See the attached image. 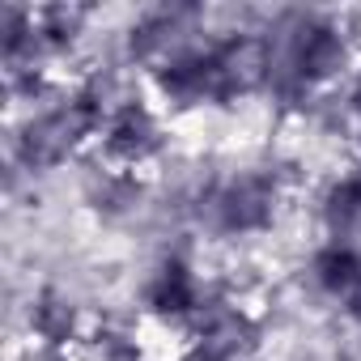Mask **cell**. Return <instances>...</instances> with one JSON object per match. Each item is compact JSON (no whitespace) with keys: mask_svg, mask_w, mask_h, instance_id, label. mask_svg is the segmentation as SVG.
I'll return each mask as SVG.
<instances>
[{"mask_svg":"<svg viewBox=\"0 0 361 361\" xmlns=\"http://www.w3.org/2000/svg\"><path fill=\"white\" fill-rule=\"evenodd\" d=\"M30 327L47 344H68L77 336V306L60 289H39L30 302Z\"/></svg>","mask_w":361,"mask_h":361,"instance_id":"obj_10","label":"cell"},{"mask_svg":"<svg viewBox=\"0 0 361 361\" xmlns=\"http://www.w3.org/2000/svg\"><path fill=\"white\" fill-rule=\"evenodd\" d=\"M348 106H353V115H361V73H357V81L348 90Z\"/></svg>","mask_w":361,"mask_h":361,"instance_id":"obj_16","label":"cell"},{"mask_svg":"<svg viewBox=\"0 0 361 361\" xmlns=\"http://www.w3.org/2000/svg\"><path fill=\"white\" fill-rule=\"evenodd\" d=\"M200 217L217 234H259L276 217V178L264 170H243L204 188Z\"/></svg>","mask_w":361,"mask_h":361,"instance_id":"obj_4","label":"cell"},{"mask_svg":"<svg viewBox=\"0 0 361 361\" xmlns=\"http://www.w3.org/2000/svg\"><path fill=\"white\" fill-rule=\"evenodd\" d=\"M348 56L344 30L319 13H285L272 47H259V73L281 98H298L310 85L340 73Z\"/></svg>","mask_w":361,"mask_h":361,"instance_id":"obj_1","label":"cell"},{"mask_svg":"<svg viewBox=\"0 0 361 361\" xmlns=\"http://www.w3.org/2000/svg\"><path fill=\"white\" fill-rule=\"evenodd\" d=\"M314 285L331 298H348L357 285H361V255L348 247V243H327L314 251Z\"/></svg>","mask_w":361,"mask_h":361,"instance_id":"obj_8","label":"cell"},{"mask_svg":"<svg viewBox=\"0 0 361 361\" xmlns=\"http://www.w3.org/2000/svg\"><path fill=\"white\" fill-rule=\"evenodd\" d=\"M259 340V327L247 310L230 302H209L196 314V331L188 344V361H243Z\"/></svg>","mask_w":361,"mask_h":361,"instance_id":"obj_5","label":"cell"},{"mask_svg":"<svg viewBox=\"0 0 361 361\" xmlns=\"http://www.w3.org/2000/svg\"><path fill=\"white\" fill-rule=\"evenodd\" d=\"M319 213H323V226L331 234H344V230H353L361 221V170L336 178V183L323 192V209Z\"/></svg>","mask_w":361,"mask_h":361,"instance_id":"obj_11","label":"cell"},{"mask_svg":"<svg viewBox=\"0 0 361 361\" xmlns=\"http://www.w3.org/2000/svg\"><path fill=\"white\" fill-rule=\"evenodd\" d=\"M255 73H259V47L234 35V39L209 43V47H192V51L170 56L157 68V90L178 106L234 102Z\"/></svg>","mask_w":361,"mask_h":361,"instance_id":"obj_2","label":"cell"},{"mask_svg":"<svg viewBox=\"0 0 361 361\" xmlns=\"http://www.w3.org/2000/svg\"><path fill=\"white\" fill-rule=\"evenodd\" d=\"M106 106H102V90L98 85H81L73 90L64 102L47 106L43 115H35L22 132H18V161L26 170H51L60 166L94 128H106L102 123Z\"/></svg>","mask_w":361,"mask_h":361,"instance_id":"obj_3","label":"cell"},{"mask_svg":"<svg viewBox=\"0 0 361 361\" xmlns=\"http://www.w3.org/2000/svg\"><path fill=\"white\" fill-rule=\"evenodd\" d=\"M90 353H94V361H145L140 348H136V340L128 331H119V327L94 331L90 336Z\"/></svg>","mask_w":361,"mask_h":361,"instance_id":"obj_13","label":"cell"},{"mask_svg":"<svg viewBox=\"0 0 361 361\" xmlns=\"http://www.w3.org/2000/svg\"><path fill=\"white\" fill-rule=\"evenodd\" d=\"M102 136H106V153L123 166H140L161 149V123L145 102H119L106 115Z\"/></svg>","mask_w":361,"mask_h":361,"instance_id":"obj_6","label":"cell"},{"mask_svg":"<svg viewBox=\"0 0 361 361\" xmlns=\"http://www.w3.org/2000/svg\"><path fill=\"white\" fill-rule=\"evenodd\" d=\"M136 196H140V188H132V178H119V174H106L102 183H94V200H98V209H106V213L128 209Z\"/></svg>","mask_w":361,"mask_h":361,"instance_id":"obj_14","label":"cell"},{"mask_svg":"<svg viewBox=\"0 0 361 361\" xmlns=\"http://www.w3.org/2000/svg\"><path fill=\"white\" fill-rule=\"evenodd\" d=\"M188 18H192V9H149L128 30V56L132 60H157Z\"/></svg>","mask_w":361,"mask_h":361,"instance_id":"obj_9","label":"cell"},{"mask_svg":"<svg viewBox=\"0 0 361 361\" xmlns=\"http://www.w3.org/2000/svg\"><path fill=\"white\" fill-rule=\"evenodd\" d=\"M145 306L153 314H166V319H188V314H200V281L192 272L188 259H161L153 268V276L145 281Z\"/></svg>","mask_w":361,"mask_h":361,"instance_id":"obj_7","label":"cell"},{"mask_svg":"<svg viewBox=\"0 0 361 361\" xmlns=\"http://www.w3.org/2000/svg\"><path fill=\"white\" fill-rule=\"evenodd\" d=\"M344 310H348V319H353V323H361V285L344 298Z\"/></svg>","mask_w":361,"mask_h":361,"instance_id":"obj_15","label":"cell"},{"mask_svg":"<svg viewBox=\"0 0 361 361\" xmlns=\"http://www.w3.org/2000/svg\"><path fill=\"white\" fill-rule=\"evenodd\" d=\"M35 26H39V51H68L85 26V9L77 5H47L35 13Z\"/></svg>","mask_w":361,"mask_h":361,"instance_id":"obj_12","label":"cell"}]
</instances>
